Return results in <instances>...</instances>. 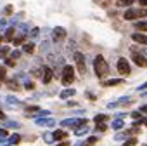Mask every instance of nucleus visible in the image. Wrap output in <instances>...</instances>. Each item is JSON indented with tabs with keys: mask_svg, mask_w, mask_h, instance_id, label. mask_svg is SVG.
Instances as JSON below:
<instances>
[{
	"mask_svg": "<svg viewBox=\"0 0 147 146\" xmlns=\"http://www.w3.org/2000/svg\"><path fill=\"white\" fill-rule=\"evenodd\" d=\"M94 70H95V75L99 78H104L107 73H109V64L106 63V59L102 56H97L94 59Z\"/></svg>",
	"mask_w": 147,
	"mask_h": 146,
	"instance_id": "1",
	"label": "nucleus"
},
{
	"mask_svg": "<svg viewBox=\"0 0 147 146\" xmlns=\"http://www.w3.org/2000/svg\"><path fill=\"white\" fill-rule=\"evenodd\" d=\"M73 80H75V70L66 64V66L62 68V84H64V85H71Z\"/></svg>",
	"mask_w": 147,
	"mask_h": 146,
	"instance_id": "2",
	"label": "nucleus"
},
{
	"mask_svg": "<svg viewBox=\"0 0 147 146\" xmlns=\"http://www.w3.org/2000/svg\"><path fill=\"white\" fill-rule=\"evenodd\" d=\"M75 63H76V68H78V71L82 73V75H85V71H87V63H85V56L82 54V52H75Z\"/></svg>",
	"mask_w": 147,
	"mask_h": 146,
	"instance_id": "3",
	"label": "nucleus"
},
{
	"mask_svg": "<svg viewBox=\"0 0 147 146\" xmlns=\"http://www.w3.org/2000/svg\"><path fill=\"white\" fill-rule=\"evenodd\" d=\"M116 68H118V71L121 73V75H126V77L130 75V71H131V70H130V63L126 61V57H119Z\"/></svg>",
	"mask_w": 147,
	"mask_h": 146,
	"instance_id": "4",
	"label": "nucleus"
},
{
	"mask_svg": "<svg viewBox=\"0 0 147 146\" xmlns=\"http://www.w3.org/2000/svg\"><path fill=\"white\" fill-rule=\"evenodd\" d=\"M131 59L135 61V64H138V66H142V68H145V66H147V59H145V56H144V54H140V52H137V50H133V52H131Z\"/></svg>",
	"mask_w": 147,
	"mask_h": 146,
	"instance_id": "5",
	"label": "nucleus"
},
{
	"mask_svg": "<svg viewBox=\"0 0 147 146\" xmlns=\"http://www.w3.org/2000/svg\"><path fill=\"white\" fill-rule=\"evenodd\" d=\"M52 77H54V70H52L50 66H43V71H42V82H43V84H50Z\"/></svg>",
	"mask_w": 147,
	"mask_h": 146,
	"instance_id": "6",
	"label": "nucleus"
},
{
	"mask_svg": "<svg viewBox=\"0 0 147 146\" xmlns=\"http://www.w3.org/2000/svg\"><path fill=\"white\" fill-rule=\"evenodd\" d=\"M52 37H54V40H55V42H62V40L66 38V30H64L62 26H57V28H54Z\"/></svg>",
	"mask_w": 147,
	"mask_h": 146,
	"instance_id": "7",
	"label": "nucleus"
},
{
	"mask_svg": "<svg viewBox=\"0 0 147 146\" xmlns=\"http://www.w3.org/2000/svg\"><path fill=\"white\" fill-rule=\"evenodd\" d=\"M131 40L140 44V45H147V35H144V31H137L131 35Z\"/></svg>",
	"mask_w": 147,
	"mask_h": 146,
	"instance_id": "8",
	"label": "nucleus"
},
{
	"mask_svg": "<svg viewBox=\"0 0 147 146\" xmlns=\"http://www.w3.org/2000/svg\"><path fill=\"white\" fill-rule=\"evenodd\" d=\"M123 18H125L126 21H133V19H137V18H138V9H126L125 14H123Z\"/></svg>",
	"mask_w": 147,
	"mask_h": 146,
	"instance_id": "9",
	"label": "nucleus"
},
{
	"mask_svg": "<svg viewBox=\"0 0 147 146\" xmlns=\"http://www.w3.org/2000/svg\"><path fill=\"white\" fill-rule=\"evenodd\" d=\"M130 103H131V99H130V98H121V99H118V101L109 103V104H107V108H116V106H123V104H130Z\"/></svg>",
	"mask_w": 147,
	"mask_h": 146,
	"instance_id": "10",
	"label": "nucleus"
},
{
	"mask_svg": "<svg viewBox=\"0 0 147 146\" xmlns=\"http://www.w3.org/2000/svg\"><path fill=\"white\" fill-rule=\"evenodd\" d=\"M36 125H40V127H52V125H55V122H54V118H36Z\"/></svg>",
	"mask_w": 147,
	"mask_h": 146,
	"instance_id": "11",
	"label": "nucleus"
},
{
	"mask_svg": "<svg viewBox=\"0 0 147 146\" xmlns=\"http://www.w3.org/2000/svg\"><path fill=\"white\" fill-rule=\"evenodd\" d=\"M75 94H76V91L69 87V89H64V91H62V92H61L59 96H61L62 99H67V98H73V96H75Z\"/></svg>",
	"mask_w": 147,
	"mask_h": 146,
	"instance_id": "12",
	"label": "nucleus"
},
{
	"mask_svg": "<svg viewBox=\"0 0 147 146\" xmlns=\"http://www.w3.org/2000/svg\"><path fill=\"white\" fill-rule=\"evenodd\" d=\"M119 84H123V78H111V80L104 82L102 85H106V87H114V85H119Z\"/></svg>",
	"mask_w": 147,
	"mask_h": 146,
	"instance_id": "13",
	"label": "nucleus"
},
{
	"mask_svg": "<svg viewBox=\"0 0 147 146\" xmlns=\"http://www.w3.org/2000/svg\"><path fill=\"white\" fill-rule=\"evenodd\" d=\"M14 33H16V28H7V30H5V37H4V38H5L7 42H12Z\"/></svg>",
	"mask_w": 147,
	"mask_h": 146,
	"instance_id": "14",
	"label": "nucleus"
},
{
	"mask_svg": "<svg viewBox=\"0 0 147 146\" xmlns=\"http://www.w3.org/2000/svg\"><path fill=\"white\" fill-rule=\"evenodd\" d=\"M75 132H76V136H83V134H87V132H88V123L76 127V129H75Z\"/></svg>",
	"mask_w": 147,
	"mask_h": 146,
	"instance_id": "15",
	"label": "nucleus"
},
{
	"mask_svg": "<svg viewBox=\"0 0 147 146\" xmlns=\"http://www.w3.org/2000/svg\"><path fill=\"white\" fill-rule=\"evenodd\" d=\"M107 120H109V117H107V115H104V113L95 115V118H94V122H95V123H104V122H107Z\"/></svg>",
	"mask_w": 147,
	"mask_h": 146,
	"instance_id": "16",
	"label": "nucleus"
},
{
	"mask_svg": "<svg viewBox=\"0 0 147 146\" xmlns=\"http://www.w3.org/2000/svg\"><path fill=\"white\" fill-rule=\"evenodd\" d=\"M54 139H67V132L66 130H55L54 132Z\"/></svg>",
	"mask_w": 147,
	"mask_h": 146,
	"instance_id": "17",
	"label": "nucleus"
},
{
	"mask_svg": "<svg viewBox=\"0 0 147 146\" xmlns=\"http://www.w3.org/2000/svg\"><path fill=\"white\" fill-rule=\"evenodd\" d=\"M135 28L138 31H147V21H137L135 23Z\"/></svg>",
	"mask_w": 147,
	"mask_h": 146,
	"instance_id": "18",
	"label": "nucleus"
},
{
	"mask_svg": "<svg viewBox=\"0 0 147 146\" xmlns=\"http://www.w3.org/2000/svg\"><path fill=\"white\" fill-rule=\"evenodd\" d=\"M24 40H26V35H18V37L12 38V44H14V45H21Z\"/></svg>",
	"mask_w": 147,
	"mask_h": 146,
	"instance_id": "19",
	"label": "nucleus"
},
{
	"mask_svg": "<svg viewBox=\"0 0 147 146\" xmlns=\"http://www.w3.org/2000/svg\"><path fill=\"white\" fill-rule=\"evenodd\" d=\"M23 50H24V52H28V54H31V52L35 50V44H33V42L24 44V45H23Z\"/></svg>",
	"mask_w": 147,
	"mask_h": 146,
	"instance_id": "20",
	"label": "nucleus"
},
{
	"mask_svg": "<svg viewBox=\"0 0 147 146\" xmlns=\"http://www.w3.org/2000/svg\"><path fill=\"white\" fill-rule=\"evenodd\" d=\"M123 125H125V123H123V120H121V118H118V120H114V122H113V129H114V130H121V129H123Z\"/></svg>",
	"mask_w": 147,
	"mask_h": 146,
	"instance_id": "21",
	"label": "nucleus"
},
{
	"mask_svg": "<svg viewBox=\"0 0 147 146\" xmlns=\"http://www.w3.org/2000/svg\"><path fill=\"white\" fill-rule=\"evenodd\" d=\"M21 141V136L19 134H12L11 137H9V144H18Z\"/></svg>",
	"mask_w": 147,
	"mask_h": 146,
	"instance_id": "22",
	"label": "nucleus"
},
{
	"mask_svg": "<svg viewBox=\"0 0 147 146\" xmlns=\"http://www.w3.org/2000/svg\"><path fill=\"white\" fill-rule=\"evenodd\" d=\"M7 54H11V49L7 45H2L0 47V57H7Z\"/></svg>",
	"mask_w": 147,
	"mask_h": 146,
	"instance_id": "23",
	"label": "nucleus"
},
{
	"mask_svg": "<svg viewBox=\"0 0 147 146\" xmlns=\"http://www.w3.org/2000/svg\"><path fill=\"white\" fill-rule=\"evenodd\" d=\"M5 101H7V104H12V106H14V104H16V106H18V104H21V101H19V99H16L14 96H9Z\"/></svg>",
	"mask_w": 147,
	"mask_h": 146,
	"instance_id": "24",
	"label": "nucleus"
},
{
	"mask_svg": "<svg viewBox=\"0 0 147 146\" xmlns=\"http://www.w3.org/2000/svg\"><path fill=\"white\" fill-rule=\"evenodd\" d=\"M7 87L12 89V91H19V85H18L16 80H9V82H7Z\"/></svg>",
	"mask_w": 147,
	"mask_h": 146,
	"instance_id": "25",
	"label": "nucleus"
},
{
	"mask_svg": "<svg viewBox=\"0 0 147 146\" xmlns=\"http://www.w3.org/2000/svg\"><path fill=\"white\" fill-rule=\"evenodd\" d=\"M133 4V0H118V5H121V7H130Z\"/></svg>",
	"mask_w": 147,
	"mask_h": 146,
	"instance_id": "26",
	"label": "nucleus"
},
{
	"mask_svg": "<svg viewBox=\"0 0 147 146\" xmlns=\"http://www.w3.org/2000/svg\"><path fill=\"white\" fill-rule=\"evenodd\" d=\"M5 75H7V70H5V66H0V85H2V80L5 78Z\"/></svg>",
	"mask_w": 147,
	"mask_h": 146,
	"instance_id": "27",
	"label": "nucleus"
},
{
	"mask_svg": "<svg viewBox=\"0 0 147 146\" xmlns=\"http://www.w3.org/2000/svg\"><path fill=\"white\" fill-rule=\"evenodd\" d=\"M12 12H14V7H12V5H5V7H4V14H5V16H11Z\"/></svg>",
	"mask_w": 147,
	"mask_h": 146,
	"instance_id": "28",
	"label": "nucleus"
},
{
	"mask_svg": "<svg viewBox=\"0 0 147 146\" xmlns=\"http://www.w3.org/2000/svg\"><path fill=\"white\" fill-rule=\"evenodd\" d=\"M123 146H137V139H135V137H131V139L125 141V143H123Z\"/></svg>",
	"mask_w": 147,
	"mask_h": 146,
	"instance_id": "29",
	"label": "nucleus"
},
{
	"mask_svg": "<svg viewBox=\"0 0 147 146\" xmlns=\"http://www.w3.org/2000/svg\"><path fill=\"white\" fill-rule=\"evenodd\" d=\"M5 64H7V66H11V68H14V66H16V59H12V57H9V56H7Z\"/></svg>",
	"mask_w": 147,
	"mask_h": 146,
	"instance_id": "30",
	"label": "nucleus"
},
{
	"mask_svg": "<svg viewBox=\"0 0 147 146\" xmlns=\"http://www.w3.org/2000/svg\"><path fill=\"white\" fill-rule=\"evenodd\" d=\"M38 110H40L38 106H28V108H26V111H28V115H31V113H36Z\"/></svg>",
	"mask_w": 147,
	"mask_h": 146,
	"instance_id": "31",
	"label": "nucleus"
},
{
	"mask_svg": "<svg viewBox=\"0 0 147 146\" xmlns=\"http://www.w3.org/2000/svg\"><path fill=\"white\" fill-rule=\"evenodd\" d=\"M95 143H97V137L92 136V137H88V141L85 143V146H92V144H95Z\"/></svg>",
	"mask_w": 147,
	"mask_h": 146,
	"instance_id": "32",
	"label": "nucleus"
},
{
	"mask_svg": "<svg viewBox=\"0 0 147 146\" xmlns=\"http://www.w3.org/2000/svg\"><path fill=\"white\" fill-rule=\"evenodd\" d=\"M19 56H21V50H12V52H11V56H9V57H12V59H18V57H19Z\"/></svg>",
	"mask_w": 147,
	"mask_h": 146,
	"instance_id": "33",
	"label": "nucleus"
},
{
	"mask_svg": "<svg viewBox=\"0 0 147 146\" xmlns=\"http://www.w3.org/2000/svg\"><path fill=\"white\" fill-rule=\"evenodd\" d=\"M5 125H7V127H11V129H18V127H21L18 122H7Z\"/></svg>",
	"mask_w": 147,
	"mask_h": 146,
	"instance_id": "34",
	"label": "nucleus"
},
{
	"mask_svg": "<svg viewBox=\"0 0 147 146\" xmlns=\"http://www.w3.org/2000/svg\"><path fill=\"white\" fill-rule=\"evenodd\" d=\"M145 16H147V11H145V7L138 9V18H145Z\"/></svg>",
	"mask_w": 147,
	"mask_h": 146,
	"instance_id": "35",
	"label": "nucleus"
},
{
	"mask_svg": "<svg viewBox=\"0 0 147 146\" xmlns=\"http://www.w3.org/2000/svg\"><path fill=\"white\" fill-rule=\"evenodd\" d=\"M38 33H40V30H38V28H33V30H31V33H30V37H31V38H35V37H38Z\"/></svg>",
	"mask_w": 147,
	"mask_h": 146,
	"instance_id": "36",
	"label": "nucleus"
},
{
	"mask_svg": "<svg viewBox=\"0 0 147 146\" xmlns=\"http://www.w3.org/2000/svg\"><path fill=\"white\" fill-rule=\"evenodd\" d=\"M131 117H133L135 120H138V118H142V113H140V110H138V111H133V113H131Z\"/></svg>",
	"mask_w": 147,
	"mask_h": 146,
	"instance_id": "37",
	"label": "nucleus"
},
{
	"mask_svg": "<svg viewBox=\"0 0 147 146\" xmlns=\"http://www.w3.org/2000/svg\"><path fill=\"white\" fill-rule=\"evenodd\" d=\"M125 137H128V136H126V132H123V134H116V141H123Z\"/></svg>",
	"mask_w": 147,
	"mask_h": 146,
	"instance_id": "38",
	"label": "nucleus"
},
{
	"mask_svg": "<svg viewBox=\"0 0 147 146\" xmlns=\"http://www.w3.org/2000/svg\"><path fill=\"white\" fill-rule=\"evenodd\" d=\"M43 139H45L47 143H52V141H54V134H45V137H43Z\"/></svg>",
	"mask_w": 147,
	"mask_h": 146,
	"instance_id": "39",
	"label": "nucleus"
},
{
	"mask_svg": "<svg viewBox=\"0 0 147 146\" xmlns=\"http://www.w3.org/2000/svg\"><path fill=\"white\" fill-rule=\"evenodd\" d=\"M24 87H26L28 91H33V89H35V84H33V82H26V85H24Z\"/></svg>",
	"mask_w": 147,
	"mask_h": 146,
	"instance_id": "40",
	"label": "nucleus"
},
{
	"mask_svg": "<svg viewBox=\"0 0 147 146\" xmlns=\"http://www.w3.org/2000/svg\"><path fill=\"white\" fill-rule=\"evenodd\" d=\"M106 129H107V127H106L104 123H97V130H100V132H102V130H106Z\"/></svg>",
	"mask_w": 147,
	"mask_h": 146,
	"instance_id": "41",
	"label": "nucleus"
},
{
	"mask_svg": "<svg viewBox=\"0 0 147 146\" xmlns=\"http://www.w3.org/2000/svg\"><path fill=\"white\" fill-rule=\"evenodd\" d=\"M0 146H11V144H9V141H5V139L0 137Z\"/></svg>",
	"mask_w": 147,
	"mask_h": 146,
	"instance_id": "42",
	"label": "nucleus"
},
{
	"mask_svg": "<svg viewBox=\"0 0 147 146\" xmlns=\"http://www.w3.org/2000/svg\"><path fill=\"white\" fill-rule=\"evenodd\" d=\"M7 136V130L5 129H0V137H5Z\"/></svg>",
	"mask_w": 147,
	"mask_h": 146,
	"instance_id": "43",
	"label": "nucleus"
},
{
	"mask_svg": "<svg viewBox=\"0 0 147 146\" xmlns=\"http://www.w3.org/2000/svg\"><path fill=\"white\" fill-rule=\"evenodd\" d=\"M140 113H147V104H144V106H140Z\"/></svg>",
	"mask_w": 147,
	"mask_h": 146,
	"instance_id": "44",
	"label": "nucleus"
},
{
	"mask_svg": "<svg viewBox=\"0 0 147 146\" xmlns=\"http://www.w3.org/2000/svg\"><path fill=\"white\" fill-rule=\"evenodd\" d=\"M138 4H140L142 7H147V0H138Z\"/></svg>",
	"mask_w": 147,
	"mask_h": 146,
	"instance_id": "45",
	"label": "nucleus"
},
{
	"mask_svg": "<svg viewBox=\"0 0 147 146\" xmlns=\"http://www.w3.org/2000/svg\"><path fill=\"white\" fill-rule=\"evenodd\" d=\"M145 89H147V82H145L144 85H140V87H138V91H140V92H142V91H145Z\"/></svg>",
	"mask_w": 147,
	"mask_h": 146,
	"instance_id": "46",
	"label": "nucleus"
},
{
	"mask_svg": "<svg viewBox=\"0 0 147 146\" xmlns=\"http://www.w3.org/2000/svg\"><path fill=\"white\" fill-rule=\"evenodd\" d=\"M5 26H7V23L2 19V21H0V30H2V28H5Z\"/></svg>",
	"mask_w": 147,
	"mask_h": 146,
	"instance_id": "47",
	"label": "nucleus"
},
{
	"mask_svg": "<svg viewBox=\"0 0 147 146\" xmlns=\"http://www.w3.org/2000/svg\"><path fill=\"white\" fill-rule=\"evenodd\" d=\"M57 146H69V143H67V141H62V143H61V144H57Z\"/></svg>",
	"mask_w": 147,
	"mask_h": 146,
	"instance_id": "48",
	"label": "nucleus"
},
{
	"mask_svg": "<svg viewBox=\"0 0 147 146\" xmlns=\"http://www.w3.org/2000/svg\"><path fill=\"white\" fill-rule=\"evenodd\" d=\"M2 118H5V115L2 113V110H0V120H2Z\"/></svg>",
	"mask_w": 147,
	"mask_h": 146,
	"instance_id": "49",
	"label": "nucleus"
},
{
	"mask_svg": "<svg viewBox=\"0 0 147 146\" xmlns=\"http://www.w3.org/2000/svg\"><path fill=\"white\" fill-rule=\"evenodd\" d=\"M144 123H145V125H147V118H145V120H144Z\"/></svg>",
	"mask_w": 147,
	"mask_h": 146,
	"instance_id": "50",
	"label": "nucleus"
},
{
	"mask_svg": "<svg viewBox=\"0 0 147 146\" xmlns=\"http://www.w3.org/2000/svg\"><path fill=\"white\" fill-rule=\"evenodd\" d=\"M0 42H2V35H0Z\"/></svg>",
	"mask_w": 147,
	"mask_h": 146,
	"instance_id": "51",
	"label": "nucleus"
},
{
	"mask_svg": "<svg viewBox=\"0 0 147 146\" xmlns=\"http://www.w3.org/2000/svg\"><path fill=\"white\" fill-rule=\"evenodd\" d=\"M144 96H145V98H147V92H145V94H144Z\"/></svg>",
	"mask_w": 147,
	"mask_h": 146,
	"instance_id": "52",
	"label": "nucleus"
},
{
	"mask_svg": "<svg viewBox=\"0 0 147 146\" xmlns=\"http://www.w3.org/2000/svg\"><path fill=\"white\" fill-rule=\"evenodd\" d=\"M144 146H147V144H144Z\"/></svg>",
	"mask_w": 147,
	"mask_h": 146,
	"instance_id": "53",
	"label": "nucleus"
}]
</instances>
